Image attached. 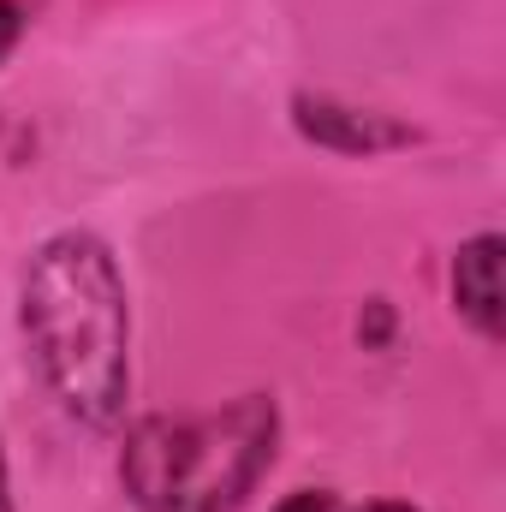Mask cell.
<instances>
[{
    "label": "cell",
    "mask_w": 506,
    "mask_h": 512,
    "mask_svg": "<svg viewBox=\"0 0 506 512\" xmlns=\"http://www.w3.org/2000/svg\"><path fill=\"white\" fill-rule=\"evenodd\" d=\"M501 251H506L501 239L483 233V239L459 245V256H453V304H459V316H465L483 340H501V328H506Z\"/></svg>",
    "instance_id": "cell-3"
},
{
    "label": "cell",
    "mask_w": 506,
    "mask_h": 512,
    "mask_svg": "<svg viewBox=\"0 0 506 512\" xmlns=\"http://www.w3.org/2000/svg\"><path fill=\"white\" fill-rule=\"evenodd\" d=\"M18 322L48 393L78 423H120L131 387V310L114 251L96 233H54L36 245Z\"/></svg>",
    "instance_id": "cell-1"
},
{
    "label": "cell",
    "mask_w": 506,
    "mask_h": 512,
    "mask_svg": "<svg viewBox=\"0 0 506 512\" xmlns=\"http://www.w3.org/2000/svg\"><path fill=\"white\" fill-rule=\"evenodd\" d=\"M364 512H417V507H405V501H376V507H364Z\"/></svg>",
    "instance_id": "cell-8"
},
{
    "label": "cell",
    "mask_w": 506,
    "mask_h": 512,
    "mask_svg": "<svg viewBox=\"0 0 506 512\" xmlns=\"http://www.w3.org/2000/svg\"><path fill=\"white\" fill-rule=\"evenodd\" d=\"M0 512H12V495H6V453H0Z\"/></svg>",
    "instance_id": "cell-7"
},
{
    "label": "cell",
    "mask_w": 506,
    "mask_h": 512,
    "mask_svg": "<svg viewBox=\"0 0 506 512\" xmlns=\"http://www.w3.org/2000/svg\"><path fill=\"white\" fill-rule=\"evenodd\" d=\"M274 512H334V501H328L322 489H304V495H286Z\"/></svg>",
    "instance_id": "cell-5"
},
{
    "label": "cell",
    "mask_w": 506,
    "mask_h": 512,
    "mask_svg": "<svg viewBox=\"0 0 506 512\" xmlns=\"http://www.w3.org/2000/svg\"><path fill=\"white\" fill-rule=\"evenodd\" d=\"M12 42H18V6H12V0H0V60L12 54Z\"/></svg>",
    "instance_id": "cell-6"
},
{
    "label": "cell",
    "mask_w": 506,
    "mask_h": 512,
    "mask_svg": "<svg viewBox=\"0 0 506 512\" xmlns=\"http://www.w3.org/2000/svg\"><path fill=\"white\" fill-rule=\"evenodd\" d=\"M280 411L245 393L203 417H143L126 435L120 483L143 512H233L274 459Z\"/></svg>",
    "instance_id": "cell-2"
},
{
    "label": "cell",
    "mask_w": 506,
    "mask_h": 512,
    "mask_svg": "<svg viewBox=\"0 0 506 512\" xmlns=\"http://www.w3.org/2000/svg\"><path fill=\"white\" fill-rule=\"evenodd\" d=\"M292 108H298V131H304V137H316V143H328V149H346V155L393 149V143L411 137L405 126H393V120H381V114H364V108H346V102H334V96H298Z\"/></svg>",
    "instance_id": "cell-4"
}]
</instances>
